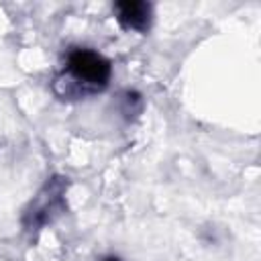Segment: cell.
<instances>
[{"mask_svg":"<svg viewBox=\"0 0 261 261\" xmlns=\"http://www.w3.org/2000/svg\"><path fill=\"white\" fill-rule=\"evenodd\" d=\"M69 69L73 71L75 77L86 80L90 84H104L110 75V65L108 61L92 51H73L69 57Z\"/></svg>","mask_w":261,"mask_h":261,"instance_id":"6da1fadb","label":"cell"},{"mask_svg":"<svg viewBox=\"0 0 261 261\" xmlns=\"http://www.w3.org/2000/svg\"><path fill=\"white\" fill-rule=\"evenodd\" d=\"M116 10H118L120 24L126 27V29L143 31L149 24V12H151V8H149L147 2H137V0L118 2L116 4Z\"/></svg>","mask_w":261,"mask_h":261,"instance_id":"7a4b0ae2","label":"cell"},{"mask_svg":"<svg viewBox=\"0 0 261 261\" xmlns=\"http://www.w3.org/2000/svg\"><path fill=\"white\" fill-rule=\"evenodd\" d=\"M108 261H118V259H108Z\"/></svg>","mask_w":261,"mask_h":261,"instance_id":"3957f363","label":"cell"}]
</instances>
